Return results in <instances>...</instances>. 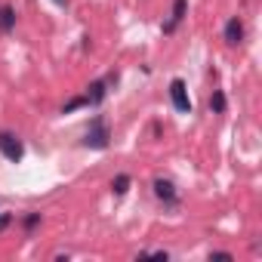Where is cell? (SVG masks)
Here are the masks:
<instances>
[{
  "label": "cell",
  "mask_w": 262,
  "mask_h": 262,
  "mask_svg": "<svg viewBox=\"0 0 262 262\" xmlns=\"http://www.w3.org/2000/svg\"><path fill=\"white\" fill-rule=\"evenodd\" d=\"M108 142H111V126H108V120L99 114V117H93V123L86 126V133H83V148L102 151V148H108Z\"/></svg>",
  "instance_id": "6da1fadb"
},
{
  "label": "cell",
  "mask_w": 262,
  "mask_h": 262,
  "mask_svg": "<svg viewBox=\"0 0 262 262\" xmlns=\"http://www.w3.org/2000/svg\"><path fill=\"white\" fill-rule=\"evenodd\" d=\"M0 155H4L10 164H19V161L25 158V145H22V139H19L16 133H4V129H0Z\"/></svg>",
  "instance_id": "7a4b0ae2"
},
{
  "label": "cell",
  "mask_w": 262,
  "mask_h": 262,
  "mask_svg": "<svg viewBox=\"0 0 262 262\" xmlns=\"http://www.w3.org/2000/svg\"><path fill=\"white\" fill-rule=\"evenodd\" d=\"M170 99H173V108L179 114H191V99H188V86H185L182 77L170 80Z\"/></svg>",
  "instance_id": "3957f363"
},
{
  "label": "cell",
  "mask_w": 262,
  "mask_h": 262,
  "mask_svg": "<svg viewBox=\"0 0 262 262\" xmlns=\"http://www.w3.org/2000/svg\"><path fill=\"white\" fill-rule=\"evenodd\" d=\"M244 34H247V31H244V22H241L237 16H231V19L225 22V31H222L225 43H228V47H237V43L244 40Z\"/></svg>",
  "instance_id": "277c9868"
},
{
  "label": "cell",
  "mask_w": 262,
  "mask_h": 262,
  "mask_svg": "<svg viewBox=\"0 0 262 262\" xmlns=\"http://www.w3.org/2000/svg\"><path fill=\"white\" fill-rule=\"evenodd\" d=\"M185 13H188V0H176V4H173V13H170V22H164V34H173V31L182 25Z\"/></svg>",
  "instance_id": "5b68a950"
},
{
  "label": "cell",
  "mask_w": 262,
  "mask_h": 262,
  "mask_svg": "<svg viewBox=\"0 0 262 262\" xmlns=\"http://www.w3.org/2000/svg\"><path fill=\"white\" fill-rule=\"evenodd\" d=\"M105 96H108V80H93V83L86 86V102H90V105L105 102Z\"/></svg>",
  "instance_id": "8992f818"
},
{
  "label": "cell",
  "mask_w": 262,
  "mask_h": 262,
  "mask_svg": "<svg viewBox=\"0 0 262 262\" xmlns=\"http://www.w3.org/2000/svg\"><path fill=\"white\" fill-rule=\"evenodd\" d=\"M155 194L164 201V204H176V185L170 179H155Z\"/></svg>",
  "instance_id": "52a82bcc"
},
{
  "label": "cell",
  "mask_w": 262,
  "mask_h": 262,
  "mask_svg": "<svg viewBox=\"0 0 262 262\" xmlns=\"http://www.w3.org/2000/svg\"><path fill=\"white\" fill-rule=\"evenodd\" d=\"M13 28H16V10L13 7H4V10H0V31L10 34Z\"/></svg>",
  "instance_id": "ba28073f"
},
{
  "label": "cell",
  "mask_w": 262,
  "mask_h": 262,
  "mask_svg": "<svg viewBox=\"0 0 262 262\" xmlns=\"http://www.w3.org/2000/svg\"><path fill=\"white\" fill-rule=\"evenodd\" d=\"M225 108H228L225 93H222V90H213V93H210V111H213V114H225Z\"/></svg>",
  "instance_id": "9c48e42d"
},
{
  "label": "cell",
  "mask_w": 262,
  "mask_h": 262,
  "mask_svg": "<svg viewBox=\"0 0 262 262\" xmlns=\"http://www.w3.org/2000/svg\"><path fill=\"white\" fill-rule=\"evenodd\" d=\"M129 185H133V179H129L126 173H120V176H114V179H111V191H114L117 198H120V194H126V191H129Z\"/></svg>",
  "instance_id": "30bf717a"
},
{
  "label": "cell",
  "mask_w": 262,
  "mask_h": 262,
  "mask_svg": "<svg viewBox=\"0 0 262 262\" xmlns=\"http://www.w3.org/2000/svg\"><path fill=\"white\" fill-rule=\"evenodd\" d=\"M83 105H90V102H86V96H77V99H71V102H65V105H62V114H71V111H77V108H83Z\"/></svg>",
  "instance_id": "8fae6325"
},
{
  "label": "cell",
  "mask_w": 262,
  "mask_h": 262,
  "mask_svg": "<svg viewBox=\"0 0 262 262\" xmlns=\"http://www.w3.org/2000/svg\"><path fill=\"white\" fill-rule=\"evenodd\" d=\"M37 225H40V213H28V216H25V228L31 231V228H37Z\"/></svg>",
  "instance_id": "7c38bea8"
},
{
  "label": "cell",
  "mask_w": 262,
  "mask_h": 262,
  "mask_svg": "<svg viewBox=\"0 0 262 262\" xmlns=\"http://www.w3.org/2000/svg\"><path fill=\"white\" fill-rule=\"evenodd\" d=\"M13 219H16L13 213H0V231H7V228L13 225Z\"/></svg>",
  "instance_id": "4fadbf2b"
},
{
  "label": "cell",
  "mask_w": 262,
  "mask_h": 262,
  "mask_svg": "<svg viewBox=\"0 0 262 262\" xmlns=\"http://www.w3.org/2000/svg\"><path fill=\"white\" fill-rule=\"evenodd\" d=\"M56 4H65V0H56Z\"/></svg>",
  "instance_id": "5bb4252c"
}]
</instances>
